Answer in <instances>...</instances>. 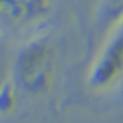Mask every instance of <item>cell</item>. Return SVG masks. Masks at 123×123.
<instances>
[{
    "mask_svg": "<svg viewBox=\"0 0 123 123\" xmlns=\"http://www.w3.org/2000/svg\"><path fill=\"white\" fill-rule=\"evenodd\" d=\"M55 78V54L46 39L32 40L19 50L14 64V82L29 95H42Z\"/></svg>",
    "mask_w": 123,
    "mask_h": 123,
    "instance_id": "1",
    "label": "cell"
},
{
    "mask_svg": "<svg viewBox=\"0 0 123 123\" xmlns=\"http://www.w3.org/2000/svg\"><path fill=\"white\" fill-rule=\"evenodd\" d=\"M51 0H0V35L22 33L44 22Z\"/></svg>",
    "mask_w": 123,
    "mask_h": 123,
    "instance_id": "2",
    "label": "cell"
},
{
    "mask_svg": "<svg viewBox=\"0 0 123 123\" xmlns=\"http://www.w3.org/2000/svg\"><path fill=\"white\" fill-rule=\"evenodd\" d=\"M123 73V26L95 61L89 78L91 87H105Z\"/></svg>",
    "mask_w": 123,
    "mask_h": 123,
    "instance_id": "3",
    "label": "cell"
},
{
    "mask_svg": "<svg viewBox=\"0 0 123 123\" xmlns=\"http://www.w3.org/2000/svg\"><path fill=\"white\" fill-rule=\"evenodd\" d=\"M123 24V0H101L98 10V26L109 32Z\"/></svg>",
    "mask_w": 123,
    "mask_h": 123,
    "instance_id": "4",
    "label": "cell"
},
{
    "mask_svg": "<svg viewBox=\"0 0 123 123\" xmlns=\"http://www.w3.org/2000/svg\"><path fill=\"white\" fill-rule=\"evenodd\" d=\"M18 102V86L14 80H7L0 84V115H7L14 111Z\"/></svg>",
    "mask_w": 123,
    "mask_h": 123,
    "instance_id": "5",
    "label": "cell"
}]
</instances>
